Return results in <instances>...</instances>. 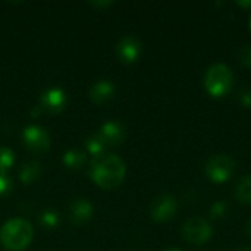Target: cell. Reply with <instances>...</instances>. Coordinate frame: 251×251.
I'll use <instances>...</instances> for the list:
<instances>
[{"instance_id": "1", "label": "cell", "mask_w": 251, "mask_h": 251, "mask_svg": "<svg viewBox=\"0 0 251 251\" xmlns=\"http://www.w3.org/2000/svg\"><path fill=\"white\" fill-rule=\"evenodd\" d=\"M88 174L96 185L104 190H112L122 184L126 175V165L116 154H104L90 162Z\"/></svg>"}, {"instance_id": "2", "label": "cell", "mask_w": 251, "mask_h": 251, "mask_svg": "<svg viewBox=\"0 0 251 251\" xmlns=\"http://www.w3.org/2000/svg\"><path fill=\"white\" fill-rule=\"evenodd\" d=\"M34 237V228L24 218H12L0 228V243L9 251L25 250Z\"/></svg>"}, {"instance_id": "3", "label": "cell", "mask_w": 251, "mask_h": 251, "mask_svg": "<svg viewBox=\"0 0 251 251\" xmlns=\"http://www.w3.org/2000/svg\"><path fill=\"white\" fill-rule=\"evenodd\" d=\"M234 87V74L225 63L212 65L204 75V88L213 97L226 96Z\"/></svg>"}, {"instance_id": "4", "label": "cell", "mask_w": 251, "mask_h": 251, "mask_svg": "<svg viewBox=\"0 0 251 251\" xmlns=\"http://www.w3.org/2000/svg\"><path fill=\"white\" fill-rule=\"evenodd\" d=\"M237 171V163L232 157L226 154H215L212 156L204 166L206 176L216 184H224L229 181Z\"/></svg>"}, {"instance_id": "5", "label": "cell", "mask_w": 251, "mask_h": 251, "mask_svg": "<svg viewBox=\"0 0 251 251\" xmlns=\"http://www.w3.org/2000/svg\"><path fill=\"white\" fill-rule=\"evenodd\" d=\"M182 238L191 246H203L213 237V228L204 218H190L181 229Z\"/></svg>"}, {"instance_id": "6", "label": "cell", "mask_w": 251, "mask_h": 251, "mask_svg": "<svg viewBox=\"0 0 251 251\" xmlns=\"http://www.w3.org/2000/svg\"><path fill=\"white\" fill-rule=\"evenodd\" d=\"M22 143L29 151L35 154H43L50 149V135L43 126L32 124L24 128Z\"/></svg>"}, {"instance_id": "7", "label": "cell", "mask_w": 251, "mask_h": 251, "mask_svg": "<svg viewBox=\"0 0 251 251\" xmlns=\"http://www.w3.org/2000/svg\"><path fill=\"white\" fill-rule=\"evenodd\" d=\"M68 103V96L66 93L59 88V87H50L47 90H44L40 96L38 100V106L35 110H32V113L35 112V115L41 113V112H47V113H59L65 109Z\"/></svg>"}, {"instance_id": "8", "label": "cell", "mask_w": 251, "mask_h": 251, "mask_svg": "<svg viewBox=\"0 0 251 251\" xmlns=\"http://www.w3.org/2000/svg\"><path fill=\"white\" fill-rule=\"evenodd\" d=\"M178 212V200L171 194H162L153 199L150 215L156 222H168Z\"/></svg>"}, {"instance_id": "9", "label": "cell", "mask_w": 251, "mask_h": 251, "mask_svg": "<svg viewBox=\"0 0 251 251\" xmlns=\"http://www.w3.org/2000/svg\"><path fill=\"white\" fill-rule=\"evenodd\" d=\"M115 51L121 62L134 63L143 51V44L138 37H135L132 34H126L118 40Z\"/></svg>"}, {"instance_id": "10", "label": "cell", "mask_w": 251, "mask_h": 251, "mask_svg": "<svg viewBox=\"0 0 251 251\" xmlns=\"http://www.w3.org/2000/svg\"><path fill=\"white\" fill-rule=\"evenodd\" d=\"M99 134L104 138L109 147H115L126 138V128L119 121H107L100 126Z\"/></svg>"}, {"instance_id": "11", "label": "cell", "mask_w": 251, "mask_h": 251, "mask_svg": "<svg viewBox=\"0 0 251 251\" xmlns=\"http://www.w3.org/2000/svg\"><path fill=\"white\" fill-rule=\"evenodd\" d=\"M94 207L87 199H75L69 206V219L74 225H84L93 216Z\"/></svg>"}, {"instance_id": "12", "label": "cell", "mask_w": 251, "mask_h": 251, "mask_svg": "<svg viewBox=\"0 0 251 251\" xmlns=\"http://www.w3.org/2000/svg\"><path fill=\"white\" fill-rule=\"evenodd\" d=\"M116 87L109 79H99L90 87V100L96 104H103L115 96Z\"/></svg>"}, {"instance_id": "13", "label": "cell", "mask_w": 251, "mask_h": 251, "mask_svg": "<svg viewBox=\"0 0 251 251\" xmlns=\"http://www.w3.org/2000/svg\"><path fill=\"white\" fill-rule=\"evenodd\" d=\"M41 163L38 160H26L18 169V176L24 184H32L41 176Z\"/></svg>"}, {"instance_id": "14", "label": "cell", "mask_w": 251, "mask_h": 251, "mask_svg": "<svg viewBox=\"0 0 251 251\" xmlns=\"http://www.w3.org/2000/svg\"><path fill=\"white\" fill-rule=\"evenodd\" d=\"M62 162L65 165V168L71 169V171H79L85 166L87 163V156L82 150L79 149H69L65 151Z\"/></svg>"}, {"instance_id": "15", "label": "cell", "mask_w": 251, "mask_h": 251, "mask_svg": "<svg viewBox=\"0 0 251 251\" xmlns=\"http://www.w3.org/2000/svg\"><path fill=\"white\" fill-rule=\"evenodd\" d=\"M85 149L93 156V159H97V157H101V156L106 154V150L109 149V146L104 141V138L99 132H96V134H91V135L87 137Z\"/></svg>"}, {"instance_id": "16", "label": "cell", "mask_w": 251, "mask_h": 251, "mask_svg": "<svg viewBox=\"0 0 251 251\" xmlns=\"http://www.w3.org/2000/svg\"><path fill=\"white\" fill-rule=\"evenodd\" d=\"M235 197L244 204H251V175H246L235 187Z\"/></svg>"}, {"instance_id": "17", "label": "cell", "mask_w": 251, "mask_h": 251, "mask_svg": "<svg viewBox=\"0 0 251 251\" xmlns=\"http://www.w3.org/2000/svg\"><path fill=\"white\" fill-rule=\"evenodd\" d=\"M38 224L43 226V228H47V229H53L56 226H59L60 224V215L54 210V209H46L40 213L38 216Z\"/></svg>"}, {"instance_id": "18", "label": "cell", "mask_w": 251, "mask_h": 251, "mask_svg": "<svg viewBox=\"0 0 251 251\" xmlns=\"http://www.w3.org/2000/svg\"><path fill=\"white\" fill-rule=\"evenodd\" d=\"M15 163L13 150L9 147H0V169L7 171Z\"/></svg>"}, {"instance_id": "19", "label": "cell", "mask_w": 251, "mask_h": 251, "mask_svg": "<svg viewBox=\"0 0 251 251\" xmlns=\"http://www.w3.org/2000/svg\"><path fill=\"white\" fill-rule=\"evenodd\" d=\"M13 188V179L9 176L7 171L0 169V196H7Z\"/></svg>"}, {"instance_id": "20", "label": "cell", "mask_w": 251, "mask_h": 251, "mask_svg": "<svg viewBox=\"0 0 251 251\" xmlns=\"http://www.w3.org/2000/svg\"><path fill=\"white\" fill-rule=\"evenodd\" d=\"M226 212H228V203L226 201H216L210 207V216L213 219H219V218L225 216Z\"/></svg>"}, {"instance_id": "21", "label": "cell", "mask_w": 251, "mask_h": 251, "mask_svg": "<svg viewBox=\"0 0 251 251\" xmlns=\"http://www.w3.org/2000/svg\"><path fill=\"white\" fill-rule=\"evenodd\" d=\"M240 62L251 69V44H247L240 51Z\"/></svg>"}, {"instance_id": "22", "label": "cell", "mask_w": 251, "mask_h": 251, "mask_svg": "<svg viewBox=\"0 0 251 251\" xmlns=\"http://www.w3.org/2000/svg\"><path fill=\"white\" fill-rule=\"evenodd\" d=\"M238 100L240 103L244 106V107H251V88L246 87L243 90H240V94H238Z\"/></svg>"}, {"instance_id": "23", "label": "cell", "mask_w": 251, "mask_h": 251, "mask_svg": "<svg viewBox=\"0 0 251 251\" xmlns=\"http://www.w3.org/2000/svg\"><path fill=\"white\" fill-rule=\"evenodd\" d=\"M90 4L91 6H94V7H107V6H110L112 4V1L110 0H103V1H90Z\"/></svg>"}, {"instance_id": "24", "label": "cell", "mask_w": 251, "mask_h": 251, "mask_svg": "<svg viewBox=\"0 0 251 251\" xmlns=\"http://www.w3.org/2000/svg\"><path fill=\"white\" fill-rule=\"evenodd\" d=\"M237 4L241 6V7H251V0L250 1H243L241 0V1H237Z\"/></svg>"}, {"instance_id": "25", "label": "cell", "mask_w": 251, "mask_h": 251, "mask_svg": "<svg viewBox=\"0 0 251 251\" xmlns=\"http://www.w3.org/2000/svg\"><path fill=\"white\" fill-rule=\"evenodd\" d=\"M246 232H247V235H249V238L251 240V219L249 221V224H247V228H246Z\"/></svg>"}, {"instance_id": "26", "label": "cell", "mask_w": 251, "mask_h": 251, "mask_svg": "<svg viewBox=\"0 0 251 251\" xmlns=\"http://www.w3.org/2000/svg\"><path fill=\"white\" fill-rule=\"evenodd\" d=\"M235 251H251L250 247H240V249H237Z\"/></svg>"}, {"instance_id": "27", "label": "cell", "mask_w": 251, "mask_h": 251, "mask_svg": "<svg viewBox=\"0 0 251 251\" xmlns=\"http://www.w3.org/2000/svg\"><path fill=\"white\" fill-rule=\"evenodd\" d=\"M166 251H182V250H179V249H168Z\"/></svg>"}, {"instance_id": "28", "label": "cell", "mask_w": 251, "mask_h": 251, "mask_svg": "<svg viewBox=\"0 0 251 251\" xmlns=\"http://www.w3.org/2000/svg\"><path fill=\"white\" fill-rule=\"evenodd\" d=\"M249 24H250V31H251V15H250V19H249Z\"/></svg>"}]
</instances>
